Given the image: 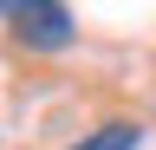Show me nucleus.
Here are the masks:
<instances>
[{"instance_id":"nucleus-1","label":"nucleus","mask_w":156,"mask_h":150,"mask_svg":"<svg viewBox=\"0 0 156 150\" xmlns=\"http://www.w3.org/2000/svg\"><path fill=\"white\" fill-rule=\"evenodd\" d=\"M7 26H13V39L33 46V52H65L78 39L72 7H58V0H7Z\"/></svg>"},{"instance_id":"nucleus-2","label":"nucleus","mask_w":156,"mask_h":150,"mask_svg":"<svg viewBox=\"0 0 156 150\" xmlns=\"http://www.w3.org/2000/svg\"><path fill=\"white\" fill-rule=\"evenodd\" d=\"M136 144H143V124H98L91 137H78L65 150H136Z\"/></svg>"}]
</instances>
